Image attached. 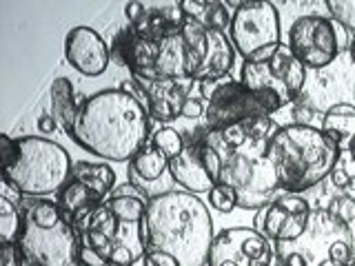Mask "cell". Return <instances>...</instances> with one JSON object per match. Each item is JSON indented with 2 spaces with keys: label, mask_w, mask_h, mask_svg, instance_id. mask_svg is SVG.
Instances as JSON below:
<instances>
[{
  "label": "cell",
  "mask_w": 355,
  "mask_h": 266,
  "mask_svg": "<svg viewBox=\"0 0 355 266\" xmlns=\"http://www.w3.org/2000/svg\"><path fill=\"white\" fill-rule=\"evenodd\" d=\"M55 202H58V206L64 211L67 215H69L71 220H76L78 215L87 213L89 209L103 204V200H100L94 191H89L85 184L69 180L64 184L62 191L58 193V197H55Z\"/></svg>",
  "instance_id": "obj_27"
},
{
  "label": "cell",
  "mask_w": 355,
  "mask_h": 266,
  "mask_svg": "<svg viewBox=\"0 0 355 266\" xmlns=\"http://www.w3.org/2000/svg\"><path fill=\"white\" fill-rule=\"evenodd\" d=\"M73 266H87V264H85V262H80V260H78V262H76Z\"/></svg>",
  "instance_id": "obj_41"
},
{
  "label": "cell",
  "mask_w": 355,
  "mask_h": 266,
  "mask_svg": "<svg viewBox=\"0 0 355 266\" xmlns=\"http://www.w3.org/2000/svg\"><path fill=\"white\" fill-rule=\"evenodd\" d=\"M280 177L282 193H300L331 177L342 160V149L322 129L311 125L280 127L266 149Z\"/></svg>",
  "instance_id": "obj_4"
},
{
  "label": "cell",
  "mask_w": 355,
  "mask_h": 266,
  "mask_svg": "<svg viewBox=\"0 0 355 266\" xmlns=\"http://www.w3.org/2000/svg\"><path fill=\"white\" fill-rule=\"evenodd\" d=\"M22 229V211L20 206L11 204L9 200L0 197V242L11 244L16 242Z\"/></svg>",
  "instance_id": "obj_28"
},
{
  "label": "cell",
  "mask_w": 355,
  "mask_h": 266,
  "mask_svg": "<svg viewBox=\"0 0 355 266\" xmlns=\"http://www.w3.org/2000/svg\"><path fill=\"white\" fill-rule=\"evenodd\" d=\"M275 258L280 266H324L327 262L353 264L355 253L347 224L333 220L327 211H313L306 231L293 242H277Z\"/></svg>",
  "instance_id": "obj_6"
},
{
  "label": "cell",
  "mask_w": 355,
  "mask_h": 266,
  "mask_svg": "<svg viewBox=\"0 0 355 266\" xmlns=\"http://www.w3.org/2000/svg\"><path fill=\"white\" fill-rule=\"evenodd\" d=\"M349 55H351V62L355 64V33H353V38H351V44H349Z\"/></svg>",
  "instance_id": "obj_39"
},
{
  "label": "cell",
  "mask_w": 355,
  "mask_h": 266,
  "mask_svg": "<svg viewBox=\"0 0 355 266\" xmlns=\"http://www.w3.org/2000/svg\"><path fill=\"white\" fill-rule=\"evenodd\" d=\"M331 18L355 33V0H327Z\"/></svg>",
  "instance_id": "obj_31"
},
{
  "label": "cell",
  "mask_w": 355,
  "mask_h": 266,
  "mask_svg": "<svg viewBox=\"0 0 355 266\" xmlns=\"http://www.w3.org/2000/svg\"><path fill=\"white\" fill-rule=\"evenodd\" d=\"M240 82L251 91H269L284 103H295L306 85V66L297 60L288 44H280L277 51L264 62H244Z\"/></svg>",
  "instance_id": "obj_10"
},
{
  "label": "cell",
  "mask_w": 355,
  "mask_h": 266,
  "mask_svg": "<svg viewBox=\"0 0 355 266\" xmlns=\"http://www.w3.org/2000/svg\"><path fill=\"white\" fill-rule=\"evenodd\" d=\"M71 180L85 184L89 191H94L100 200H107L116 188V173L109 164L100 162H76L71 169Z\"/></svg>",
  "instance_id": "obj_24"
},
{
  "label": "cell",
  "mask_w": 355,
  "mask_h": 266,
  "mask_svg": "<svg viewBox=\"0 0 355 266\" xmlns=\"http://www.w3.org/2000/svg\"><path fill=\"white\" fill-rule=\"evenodd\" d=\"M36 127H38L40 133H53L55 129H60V127H58V122H55V118H53L51 114H42V116L38 118V122H36Z\"/></svg>",
  "instance_id": "obj_38"
},
{
  "label": "cell",
  "mask_w": 355,
  "mask_h": 266,
  "mask_svg": "<svg viewBox=\"0 0 355 266\" xmlns=\"http://www.w3.org/2000/svg\"><path fill=\"white\" fill-rule=\"evenodd\" d=\"M64 58L76 71L96 78L107 71L111 62V47L92 27H73L64 36Z\"/></svg>",
  "instance_id": "obj_15"
},
{
  "label": "cell",
  "mask_w": 355,
  "mask_h": 266,
  "mask_svg": "<svg viewBox=\"0 0 355 266\" xmlns=\"http://www.w3.org/2000/svg\"><path fill=\"white\" fill-rule=\"evenodd\" d=\"M353 253H355V244H353Z\"/></svg>",
  "instance_id": "obj_43"
},
{
  "label": "cell",
  "mask_w": 355,
  "mask_h": 266,
  "mask_svg": "<svg viewBox=\"0 0 355 266\" xmlns=\"http://www.w3.org/2000/svg\"><path fill=\"white\" fill-rule=\"evenodd\" d=\"M205 111H207V103H205V100L191 96L184 103V107H182V118H187V120H198L200 116H205Z\"/></svg>",
  "instance_id": "obj_35"
},
{
  "label": "cell",
  "mask_w": 355,
  "mask_h": 266,
  "mask_svg": "<svg viewBox=\"0 0 355 266\" xmlns=\"http://www.w3.org/2000/svg\"><path fill=\"white\" fill-rule=\"evenodd\" d=\"M160 40H151L142 36L131 25L122 27L114 42H111V60H116L120 66H127L131 76L149 78L155 80V60H158Z\"/></svg>",
  "instance_id": "obj_16"
},
{
  "label": "cell",
  "mask_w": 355,
  "mask_h": 266,
  "mask_svg": "<svg viewBox=\"0 0 355 266\" xmlns=\"http://www.w3.org/2000/svg\"><path fill=\"white\" fill-rule=\"evenodd\" d=\"M164 177L169 180V158L162 155L158 149L153 147H144L140 153H136V158L129 162V182L138 188V191L149 200L158 197L164 191L162 186H158L160 182H164Z\"/></svg>",
  "instance_id": "obj_17"
},
{
  "label": "cell",
  "mask_w": 355,
  "mask_h": 266,
  "mask_svg": "<svg viewBox=\"0 0 355 266\" xmlns=\"http://www.w3.org/2000/svg\"><path fill=\"white\" fill-rule=\"evenodd\" d=\"M49 103H51V116L58 122V127L71 136L76 118H78V107L76 105V91L69 78H55L49 89Z\"/></svg>",
  "instance_id": "obj_23"
},
{
  "label": "cell",
  "mask_w": 355,
  "mask_h": 266,
  "mask_svg": "<svg viewBox=\"0 0 355 266\" xmlns=\"http://www.w3.org/2000/svg\"><path fill=\"white\" fill-rule=\"evenodd\" d=\"M311 202L300 193H280L275 195L255 215V231L262 233L271 242H293L306 231L311 222Z\"/></svg>",
  "instance_id": "obj_13"
},
{
  "label": "cell",
  "mask_w": 355,
  "mask_h": 266,
  "mask_svg": "<svg viewBox=\"0 0 355 266\" xmlns=\"http://www.w3.org/2000/svg\"><path fill=\"white\" fill-rule=\"evenodd\" d=\"M327 213L340 222V224H351V222H355V195H338L333 197L329 206H327Z\"/></svg>",
  "instance_id": "obj_30"
},
{
  "label": "cell",
  "mask_w": 355,
  "mask_h": 266,
  "mask_svg": "<svg viewBox=\"0 0 355 266\" xmlns=\"http://www.w3.org/2000/svg\"><path fill=\"white\" fill-rule=\"evenodd\" d=\"M131 85L136 87L138 100L149 111V116L160 122H171L175 118H182V107L189 98L193 96L196 80L193 78H158V80H149V78L131 76Z\"/></svg>",
  "instance_id": "obj_14"
},
{
  "label": "cell",
  "mask_w": 355,
  "mask_h": 266,
  "mask_svg": "<svg viewBox=\"0 0 355 266\" xmlns=\"http://www.w3.org/2000/svg\"><path fill=\"white\" fill-rule=\"evenodd\" d=\"M142 264L144 266H180L175 258L162 251H144L142 253Z\"/></svg>",
  "instance_id": "obj_34"
},
{
  "label": "cell",
  "mask_w": 355,
  "mask_h": 266,
  "mask_svg": "<svg viewBox=\"0 0 355 266\" xmlns=\"http://www.w3.org/2000/svg\"><path fill=\"white\" fill-rule=\"evenodd\" d=\"M349 266H355V262H353V264H349Z\"/></svg>",
  "instance_id": "obj_44"
},
{
  "label": "cell",
  "mask_w": 355,
  "mask_h": 266,
  "mask_svg": "<svg viewBox=\"0 0 355 266\" xmlns=\"http://www.w3.org/2000/svg\"><path fill=\"white\" fill-rule=\"evenodd\" d=\"M105 204L114 211L122 224L138 227L144 213H147L149 200L144 197L131 182H127V184L116 186L114 191H111V195L105 200Z\"/></svg>",
  "instance_id": "obj_21"
},
{
  "label": "cell",
  "mask_w": 355,
  "mask_h": 266,
  "mask_svg": "<svg viewBox=\"0 0 355 266\" xmlns=\"http://www.w3.org/2000/svg\"><path fill=\"white\" fill-rule=\"evenodd\" d=\"M349 153H351V160L355 162V140L351 142V147H349Z\"/></svg>",
  "instance_id": "obj_40"
},
{
  "label": "cell",
  "mask_w": 355,
  "mask_h": 266,
  "mask_svg": "<svg viewBox=\"0 0 355 266\" xmlns=\"http://www.w3.org/2000/svg\"><path fill=\"white\" fill-rule=\"evenodd\" d=\"M20 211L22 229L16 242L3 244L0 266H73L78 262L80 236L58 202L33 197Z\"/></svg>",
  "instance_id": "obj_3"
},
{
  "label": "cell",
  "mask_w": 355,
  "mask_h": 266,
  "mask_svg": "<svg viewBox=\"0 0 355 266\" xmlns=\"http://www.w3.org/2000/svg\"><path fill=\"white\" fill-rule=\"evenodd\" d=\"M218 184L231 186L238 195V206L244 211L264 209L280 191V177H277L273 162L266 158V153L253 151L229 153Z\"/></svg>",
  "instance_id": "obj_7"
},
{
  "label": "cell",
  "mask_w": 355,
  "mask_h": 266,
  "mask_svg": "<svg viewBox=\"0 0 355 266\" xmlns=\"http://www.w3.org/2000/svg\"><path fill=\"white\" fill-rule=\"evenodd\" d=\"M286 103L269 91H251L240 80H225L209 94L205 120L211 131H225L244 120L277 114Z\"/></svg>",
  "instance_id": "obj_8"
},
{
  "label": "cell",
  "mask_w": 355,
  "mask_h": 266,
  "mask_svg": "<svg viewBox=\"0 0 355 266\" xmlns=\"http://www.w3.org/2000/svg\"><path fill=\"white\" fill-rule=\"evenodd\" d=\"M209 204L214 206L220 213H231L238 206V195L231 186L227 184H216L209 191Z\"/></svg>",
  "instance_id": "obj_32"
},
{
  "label": "cell",
  "mask_w": 355,
  "mask_h": 266,
  "mask_svg": "<svg viewBox=\"0 0 355 266\" xmlns=\"http://www.w3.org/2000/svg\"><path fill=\"white\" fill-rule=\"evenodd\" d=\"M78 260L85 262L87 266H109L107 258L105 255H100L96 249L92 247H85V244H80V253H78Z\"/></svg>",
  "instance_id": "obj_36"
},
{
  "label": "cell",
  "mask_w": 355,
  "mask_h": 266,
  "mask_svg": "<svg viewBox=\"0 0 355 266\" xmlns=\"http://www.w3.org/2000/svg\"><path fill=\"white\" fill-rule=\"evenodd\" d=\"M353 98H355V85H353Z\"/></svg>",
  "instance_id": "obj_42"
},
{
  "label": "cell",
  "mask_w": 355,
  "mask_h": 266,
  "mask_svg": "<svg viewBox=\"0 0 355 266\" xmlns=\"http://www.w3.org/2000/svg\"><path fill=\"white\" fill-rule=\"evenodd\" d=\"M169 173L178 186H182L187 193H193V195L209 193L211 188L216 186L214 177H211V173L207 171V166L202 162L200 147L193 140H189L184 144V151L169 162Z\"/></svg>",
  "instance_id": "obj_18"
},
{
  "label": "cell",
  "mask_w": 355,
  "mask_h": 266,
  "mask_svg": "<svg viewBox=\"0 0 355 266\" xmlns=\"http://www.w3.org/2000/svg\"><path fill=\"white\" fill-rule=\"evenodd\" d=\"M322 133L338 144L342 151H349L351 142L355 140V105L338 103L322 116Z\"/></svg>",
  "instance_id": "obj_22"
},
{
  "label": "cell",
  "mask_w": 355,
  "mask_h": 266,
  "mask_svg": "<svg viewBox=\"0 0 355 266\" xmlns=\"http://www.w3.org/2000/svg\"><path fill=\"white\" fill-rule=\"evenodd\" d=\"M236 62V47L225 31L209 29V47L205 53V60L200 62L198 71L193 73L196 82H216L227 78Z\"/></svg>",
  "instance_id": "obj_19"
},
{
  "label": "cell",
  "mask_w": 355,
  "mask_h": 266,
  "mask_svg": "<svg viewBox=\"0 0 355 266\" xmlns=\"http://www.w3.org/2000/svg\"><path fill=\"white\" fill-rule=\"evenodd\" d=\"M231 42L244 62H264L277 51L280 16L273 3H238L231 18Z\"/></svg>",
  "instance_id": "obj_9"
},
{
  "label": "cell",
  "mask_w": 355,
  "mask_h": 266,
  "mask_svg": "<svg viewBox=\"0 0 355 266\" xmlns=\"http://www.w3.org/2000/svg\"><path fill=\"white\" fill-rule=\"evenodd\" d=\"M275 247L262 233L249 227H233L214 238L207 266H271Z\"/></svg>",
  "instance_id": "obj_12"
},
{
  "label": "cell",
  "mask_w": 355,
  "mask_h": 266,
  "mask_svg": "<svg viewBox=\"0 0 355 266\" xmlns=\"http://www.w3.org/2000/svg\"><path fill=\"white\" fill-rule=\"evenodd\" d=\"M149 118V111L127 89H105L80 103L69 138L103 160L131 162L147 147Z\"/></svg>",
  "instance_id": "obj_1"
},
{
  "label": "cell",
  "mask_w": 355,
  "mask_h": 266,
  "mask_svg": "<svg viewBox=\"0 0 355 266\" xmlns=\"http://www.w3.org/2000/svg\"><path fill=\"white\" fill-rule=\"evenodd\" d=\"M187 18H191L207 29L225 31L231 27V14L227 3H211V0H182L180 3Z\"/></svg>",
  "instance_id": "obj_25"
},
{
  "label": "cell",
  "mask_w": 355,
  "mask_h": 266,
  "mask_svg": "<svg viewBox=\"0 0 355 266\" xmlns=\"http://www.w3.org/2000/svg\"><path fill=\"white\" fill-rule=\"evenodd\" d=\"M214 238V222L207 204L187 191L153 197L138 224L142 253H169L180 266H207Z\"/></svg>",
  "instance_id": "obj_2"
},
{
  "label": "cell",
  "mask_w": 355,
  "mask_h": 266,
  "mask_svg": "<svg viewBox=\"0 0 355 266\" xmlns=\"http://www.w3.org/2000/svg\"><path fill=\"white\" fill-rule=\"evenodd\" d=\"M73 227L78 229V233H100V236H105V238L116 242L122 222L116 218L114 211L103 202L94 209H89L87 213L78 215L73 220Z\"/></svg>",
  "instance_id": "obj_26"
},
{
  "label": "cell",
  "mask_w": 355,
  "mask_h": 266,
  "mask_svg": "<svg viewBox=\"0 0 355 266\" xmlns=\"http://www.w3.org/2000/svg\"><path fill=\"white\" fill-rule=\"evenodd\" d=\"M71 158L58 142L25 136L16 138V153L3 164V177L25 197H44L60 193L71 180Z\"/></svg>",
  "instance_id": "obj_5"
},
{
  "label": "cell",
  "mask_w": 355,
  "mask_h": 266,
  "mask_svg": "<svg viewBox=\"0 0 355 266\" xmlns=\"http://www.w3.org/2000/svg\"><path fill=\"white\" fill-rule=\"evenodd\" d=\"M155 80L158 78H191V62H189L187 44L182 40V33H171L160 40L158 60H155Z\"/></svg>",
  "instance_id": "obj_20"
},
{
  "label": "cell",
  "mask_w": 355,
  "mask_h": 266,
  "mask_svg": "<svg viewBox=\"0 0 355 266\" xmlns=\"http://www.w3.org/2000/svg\"><path fill=\"white\" fill-rule=\"evenodd\" d=\"M151 144L155 149H158L162 155H166L169 158V162L173 158H178L182 151H184V138H182V133L180 131H175L171 127H162L153 133V138H151Z\"/></svg>",
  "instance_id": "obj_29"
},
{
  "label": "cell",
  "mask_w": 355,
  "mask_h": 266,
  "mask_svg": "<svg viewBox=\"0 0 355 266\" xmlns=\"http://www.w3.org/2000/svg\"><path fill=\"white\" fill-rule=\"evenodd\" d=\"M288 47L306 69H324L342 53L336 22L318 14L297 18L288 29Z\"/></svg>",
  "instance_id": "obj_11"
},
{
  "label": "cell",
  "mask_w": 355,
  "mask_h": 266,
  "mask_svg": "<svg viewBox=\"0 0 355 266\" xmlns=\"http://www.w3.org/2000/svg\"><path fill=\"white\" fill-rule=\"evenodd\" d=\"M138 260V253H133L127 244H116V249L111 251V255L107 258L109 266H133Z\"/></svg>",
  "instance_id": "obj_33"
},
{
  "label": "cell",
  "mask_w": 355,
  "mask_h": 266,
  "mask_svg": "<svg viewBox=\"0 0 355 266\" xmlns=\"http://www.w3.org/2000/svg\"><path fill=\"white\" fill-rule=\"evenodd\" d=\"M0 197H3V200H9V202H11V204H16V206H22V204H25V202H22V197H25V195H22L9 180H5V177L0 180Z\"/></svg>",
  "instance_id": "obj_37"
}]
</instances>
